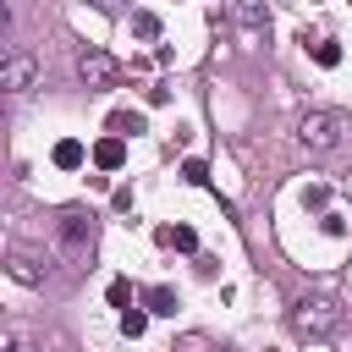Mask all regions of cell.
Listing matches in <instances>:
<instances>
[{"label": "cell", "mask_w": 352, "mask_h": 352, "mask_svg": "<svg viewBox=\"0 0 352 352\" xmlns=\"http://www.w3.org/2000/svg\"><path fill=\"white\" fill-rule=\"evenodd\" d=\"M6 352H38V346H28V341H11V346H6Z\"/></svg>", "instance_id": "ac0fdd59"}, {"label": "cell", "mask_w": 352, "mask_h": 352, "mask_svg": "<svg viewBox=\"0 0 352 352\" xmlns=\"http://www.w3.org/2000/svg\"><path fill=\"white\" fill-rule=\"evenodd\" d=\"M182 176H187V182H198V187H204V182H209V165H204V160H187V165H182Z\"/></svg>", "instance_id": "e0dca14e"}, {"label": "cell", "mask_w": 352, "mask_h": 352, "mask_svg": "<svg viewBox=\"0 0 352 352\" xmlns=\"http://www.w3.org/2000/svg\"><path fill=\"white\" fill-rule=\"evenodd\" d=\"M77 77H82L88 88H110V82L121 77V66H116L104 50H82V55H77Z\"/></svg>", "instance_id": "5b68a950"}, {"label": "cell", "mask_w": 352, "mask_h": 352, "mask_svg": "<svg viewBox=\"0 0 352 352\" xmlns=\"http://www.w3.org/2000/svg\"><path fill=\"white\" fill-rule=\"evenodd\" d=\"M143 308H148V314H176V292H170V286H148V292H143Z\"/></svg>", "instance_id": "30bf717a"}, {"label": "cell", "mask_w": 352, "mask_h": 352, "mask_svg": "<svg viewBox=\"0 0 352 352\" xmlns=\"http://www.w3.org/2000/svg\"><path fill=\"white\" fill-rule=\"evenodd\" d=\"M121 160H126V143H121L116 132L94 143V165H99V170H121Z\"/></svg>", "instance_id": "52a82bcc"}, {"label": "cell", "mask_w": 352, "mask_h": 352, "mask_svg": "<svg viewBox=\"0 0 352 352\" xmlns=\"http://www.w3.org/2000/svg\"><path fill=\"white\" fill-rule=\"evenodd\" d=\"M236 22L253 33V28H270V11H264V6H253V0H242V6H236Z\"/></svg>", "instance_id": "8fae6325"}, {"label": "cell", "mask_w": 352, "mask_h": 352, "mask_svg": "<svg viewBox=\"0 0 352 352\" xmlns=\"http://www.w3.org/2000/svg\"><path fill=\"white\" fill-rule=\"evenodd\" d=\"M110 132H116V138H126V132H143V116H138V110H116V116H110Z\"/></svg>", "instance_id": "7c38bea8"}, {"label": "cell", "mask_w": 352, "mask_h": 352, "mask_svg": "<svg viewBox=\"0 0 352 352\" xmlns=\"http://www.w3.org/2000/svg\"><path fill=\"white\" fill-rule=\"evenodd\" d=\"M6 270H11V280H22V286H44V270H50V264H38L28 248H11Z\"/></svg>", "instance_id": "8992f818"}, {"label": "cell", "mask_w": 352, "mask_h": 352, "mask_svg": "<svg viewBox=\"0 0 352 352\" xmlns=\"http://www.w3.org/2000/svg\"><path fill=\"white\" fill-rule=\"evenodd\" d=\"M341 138H346V116L341 110H302L297 116V143L308 154H330V148H341Z\"/></svg>", "instance_id": "6da1fadb"}, {"label": "cell", "mask_w": 352, "mask_h": 352, "mask_svg": "<svg viewBox=\"0 0 352 352\" xmlns=\"http://www.w3.org/2000/svg\"><path fill=\"white\" fill-rule=\"evenodd\" d=\"M110 302L126 314V308H132V286H126V280H110Z\"/></svg>", "instance_id": "2e32d148"}, {"label": "cell", "mask_w": 352, "mask_h": 352, "mask_svg": "<svg viewBox=\"0 0 352 352\" xmlns=\"http://www.w3.org/2000/svg\"><path fill=\"white\" fill-rule=\"evenodd\" d=\"M314 60H319V66H341V50H336V38H319V44H314Z\"/></svg>", "instance_id": "9a60e30c"}, {"label": "cell", "mask_w": 352, "mask_h": 352, "mask_svg": "<svg viewBox=\"0 0 352 352\" xmlns=\"http://www.w3.org/2000/svg\"><path fill=\"white\" fill-rule=\"evenodd\" d=\"M143 330H148V314H143V308H126V314H121V336H132V341H138Z\"/></svg>", "instance_id": "5bb4252c"}, {"label": "cell", "mask_w": 352, "mask_h": 352, "mask_svg": "<svg viewBox=\"0 0 352 352\" xmlns=\"http://www.w3.org/2000/svg\"><path fill=\"white\" fill-rule=\"evenodd\" d=\"M132 33L138 38H160V16L154 11H132Z\"/></svg>", "instance_id": "4fadbf2b"}, {"label": "cell", "mask_w": 352, "mask_h": 352, "mask_svg": "<svg viewBox=\"0 0 352 352\" xmlns=\"http://www.w3.org/2000/svg\"><path fill=\"white\" fill-rule=\"evenodd\" d=\"M82 160H88V154H82L77 138H60V143H55V165H60V170H77Z\"/></svg>", "instance_id": "9c48e42d"}, {"label": "cell", "mask_w": 352, "mask_h": 352, "mask_svg": "<svg viewBox=\"0 0 352 352\" xmlns=\"http://www.w3.org/2000/svg\"><path fill=\"white\" fill-rule=\"evenodd\" d=\"M94 236H99L94 214H82V209H66V214H60V248H66V253H88Z\"/></svg>", "instance_id": "277c9868"}, {"label": "cell", "mask_w": 352, "mask_h": 352, "mask_svg": "<svg viewBox=\"0 0 352 352\" xmlns=\"http://www.w3.org/2000/svg\"><path fill=\"white\" fill-rule=\"evenodd\" d=\"M336 319H341V314H336V302H330V297H297V302H292V330H297V336H308V341L330 336V330H336Z\"/></svg>", "instance_id": "7a4b0ae2"}, {"label": "cell", "mask_w": 352, "mask_h": 352, "mask_svg": "<svg viewBox=\"0 0 352 352\" xmlns=\"http://www.w3.org/2000/svg\"><path fill=\"white\" fill-rule=\"evenodd\" d=\"M33 77H38V60H33L28 50H6V60H0V88H6V94H28Z\"/></svg>", "instance_id": "3957f363"}, {"label": "cell", "mask_w": 352, "mask_h": 352, "mask_svg": "<svg viewBox=\"0 0 352 352\" xmlns=\"http://www.w3.org/2000/svg\"><path fill=\"white\" fill-rule=\"evenodd\" d=\"M160 242H165V248H176V253H192V248H198L192 226H160Z\"/></svg>", "instance_id": "ba28073f"}]
</instances>
